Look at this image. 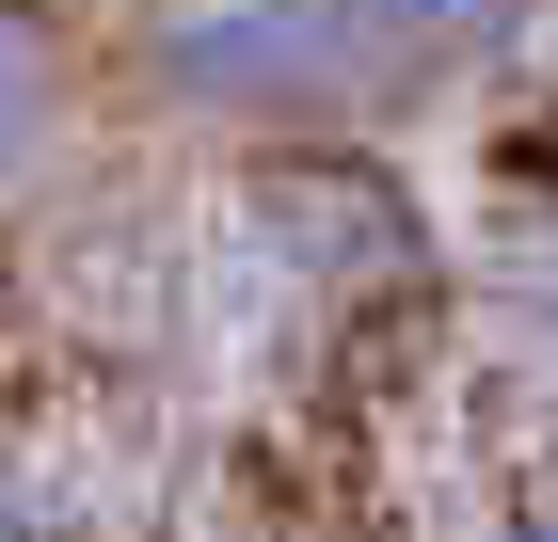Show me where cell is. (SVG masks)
<instances>
[{
	"label": "cell",
	"mask_w": 558,
	"mask_h": 542,
	"mask_svg": "<svg viewBox=\"0 0 558 542\" xmlns=\"http://www.w3.org/2000/svg\"><path fill=\"white\" fill-rule=\"evenodd\" d=\"M33 144V48H16V16H0V160Z\"/></svg>",
	"instance_id": "1"
}]
</instances>
